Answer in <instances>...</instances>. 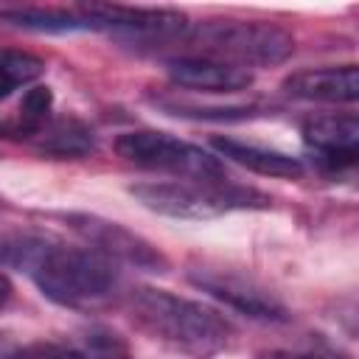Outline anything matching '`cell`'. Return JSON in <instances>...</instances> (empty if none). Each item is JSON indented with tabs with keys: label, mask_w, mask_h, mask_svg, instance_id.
<instances>
[{
	"label": "cell",
	"mask_w": 359,
	"mask_h": 359,
	"mask_svg": "<svg viewBox=\"0 0 359 359\" xmlns=\"http://www.w3.org/2000/svg\"><path fill=\"white\" fill-rule=\"evenodd\" d=\"M65 224L95 252H101L104 258L115 261V264H126L143 272H165L168 261L165 255L149 244L143 236L132 233L129 227L101 219L95 213H62Z\"/></svg>",
	"instance_id": "obj_6"
},
{
	"label": "cell",
	"mask_w": 359,
	"mask_h": 359,
	"mask_svg": "<svg viewBox=\"0 0 359 359\" xmlns=\"http://www.w3.org/2000/svg\"><path fill=\"white\" fill-rule=\"evenodd\" d=\"M129 194L149 210L171 219H216L233 210H264L269 196L255 188H241L227 180H174V182H137Z\"/></svg>",
	"instance_id": "obj_4"
},
{
	"label": "cell",
	"mask_w": 359,
	"mask_h": 359,
	"mask_svg": "<svg viewBox=\"0 0 359 359\" xmlns=\"http://www.w3.org/2000/svg\"><path fill=\"white\" fill-rule=\"evenodd\" d=\"M45 73V62L20 48H0V101Z\"/></svg>",
	"instance_id": "obj_14"
},
{
	"label": "cell",
	"mask_w": 359,
	"mask_h": 359,
	"mask_svg": "<svg viewBox=\"0 0 359 359\" xmlns=\"http://www.w3.org/2000/svg\"><path fill=\"white\" fill-rule=\"evenodd\" d=\"M303 140L320 154L323 163H353L359 146V121L353 112L342 115H317L303 123Z\"/></svg>",
	"instance_id": "obj_10"
},
{
	"label": "cell",
	"mask_w": 359,
	"mask_h": 359,
	"mask_svg": "<svg viewBox=\"0 0 359 359\" xmlns=\"http://www.w3.org/2000/svg\"><path fill=\"white\" fill-rule=\"evenodd\" d=\"M129 314L151 339L196 359H210L219 353L233 334L230 323L216 309L151 286L132 289Z\"/></svg>",
	"instance_id": "obj_1"
},
{
	"label": "cell",
	"mask_w": 359,
	"mask_h": 359,
	"mask_svg": "<svg viewBox=\"0 0 359 359\" xmlns=\"http://www.w3.org/2000/svg\"><path fill=\"white\" fill-rule=\"evenodd\" d=\"M115 151L126 163L146 168V171H163L182 180H210L219 182L227 177L224 163L205 151L202 146L185 143L168 132L157 129H135L115 137Z\"/></svg>",
	"instance_id": "obj_5"
},
{
	"label": "cell",
	"mask_w": 359,
	"mask_h": 359,
	"mask_svg": "<svg viewBox=\"0 0 359 359\" xmlns=\"http://www.w3.org/2000/svg\"><path fill=\"white\" fill-rule=\"evenodd\" d=\"M168 79L177 87L199 90V93H238L252 84V73L238 65H227L219 59L185 53L168 62Z\"/></svg>",
	"instance_id": "obj_8"
},
{
	"label": "cell",
	"mask_w": 359,
	"mask_h": 359,
	"mask_svg": "<svg viewBox=\"0 0 359 359\" xmlns=\"http://www.w3.org/2000/svg\"><path fill=\"white\" fill-rule=\"evenodd\" d=\"M50 107H53V93H50V87L34 84L31 90H25V95H22V101H20V109H17L14 135H25V137L39 135V132L48 126Z\"/></svg>",
	"instance_id": "obj_15"
},
{
	"label": "cell",
	"mask_w": 359,
	"mask_h": 359,
	"mask_svg": "<svg viewBox=\"0 0 359 359\" xmlns=\"http://www.w3.org/2000/svg\"><path fill=\"white\" fill-rule=\"evenodd\" d=\"M39 292L67 309H98L118 292V264L101 252L84 247H70L56 238L39 244L28 269Z\"/></svg>",
	"instance_id": "obj_2"
},
{
	"label": "cell",
	"mask_w": 359,
	"mask_h": 359,
	"mask_svg": "<svg viewBox=\"0 0 359 359\" xmlns=\"http://www.w3.org/2000/svg\"><path fill=\"white\" fill-rule=\"evenodd\" d=\"M17 353H20V345L6 334H0V359H17Z\"/></svg>",
	"instance_id": "obj_18"
},
{
	"label": "cell",
	"mask_w": 359,
	"mask_h": 359,
	"mask_svg": "<svg viewBox=\"0 0 359 359\" xmlns=\"http://www.w3.org/2000/svg\"><path fill=\"white\" fill-rule=\"evenodd\" d=\"M0 208H3V199H0Z\"/></svg>",
	"instance_id": "obj_21"
},
{
	"label": "cell",
	"mask_w": 359,
	"mask_h": 359,
	"mask_svg": "<svg viewBox=\"0 0 359 359\" xmlns=\"http://www.w3.org/2000/svg\"><path fill=\"white\" fill-rule=\"evenodd\" d=\"M36 149L50 157H62V160L65 157H87L90 151H95V135L79 118H59L39 132Z\"/></svg>",
	"instance_id": "obj_13"
},
{
	"label": "cell",
	"mask_w": 359,
	"mask_h": 359,
	"mask_svg": "<svg viewBox=\"0 0 359 359\" xmlns=\"http://www.w3.org/2000/svg\"><path fill=\"white\" fill-rule=\"evenodd\" d=\"M188 278L194 286H199L202 292L213 294L216 300L227 303L230 309H236L247 317L269 320V323H280L289 317L286 306L272 292H266L264 286H258L255 280H250L244 275L216 269V266H199V269H191Z\"/></svg>",
	"instance_id": "obj_7"
},
{
	"label": "cell",
	"mask_w": 359,
	"mask_h": 359,
	"mask_svg": "<svg viewBox=\"0 0 359 359\" xmlns=\"http://www.w3.org/2000/svg\"><path fill=\"white\" fill-rule=\"evenodd\" d=\"M17 359H93V356L62 342H31V345H20Z\"/></svg>",
	"instance_id": "obj_16"
},
{
	"label": "cell",
	"mask_w": 359,
	"mask_h": 359,
	"mask_svg": "<svg viewBox=\"0 0 359 359\" xmlns=\"http://www.w3.org/2000/svg\"><path fill=\"white\" fill-rule=\"evenodd\" d=\"M11 294H14V286H11V280H8L6 275H0V311L8 306Z\"/></svg>",
	"instance_id": "obj_19"
},
{
	"label": "cell",
	"mask_w": 359,
	"mask_h": 359,
	"mask_svg": "<svg viewBox=\"0 0 359 359\" xmlns=\"http://www.w3.org/2000/svg\"><path fill=\"white\" fill-rule=\"evenodd\" d=\"M283 90L286 95L300 98V101L353 104L359 98V70L356 65L297 70L283 79Z\"/></svg>",
	"instance_id": "obj_9"
},
{
	"label": "cell",
	"mask_w": 359,
	"mask_h": 359,
	"mask_svg": "<svg viewBox=\"0 0 359 359\" xmlns=\"http://www.w3.org/2000/svg\"><path fill=\"white\" fill-rule=\"evenodd\" d=\"M210 143L224 160H230L236 165H244L255 174L283 177V180H297L303 174V163L292 154L264 149V146H255V143H244V140H236V137H213Z\"/></svg>",
	"instance_id": "obj_11"
},
{
	"label": "cell",
	"mask_w": 359,
	"mask_h": 359,
	"mask_svg": "<svg viewBox=\"0 0 359 359\" xmlns=\"http://www.w3.org/2000/svg\"><path fill=\"white\" fill-rule=\"evenodd\" d=\"M182 42H191L196 48V56L219 59L238 67L283 65L294 50L292 34L264 20H208L188 28Z\"/></svg>",
	"instance_id": "obj_3"
},
{
	"label": "cell",
	"mask_w": 359,
	"mask_h": 359,
	"mask_svg": "<svg viewBox=\"0 0 359 359\" xmlns=\"http://www.w3.org/2000/svg\"><path fill=\"white\" fill-rule=\"evenodd\" d=\"M0 135H3V126H0Z\"/></svg>",
	"instance_id": "obj_20"
},
{
	"label": "cell",
	"mask_w": 359,
	"mask_h": 359,
	"mask_svg": "<svg viewBox=\"0 0 359 359\" xmlns=\"http://www.w3.org/2000/svg\"><path fill=\"white\" fill-rule=\"evenodd\" d=\"M258 359H345L334 351H320V348H309V351H266Z\"/></svg>",
	"instance_id": "obj_17"
},
{
	"label": "cell",
	"mask_w": 359,
	"mask_h": 359,
	"mask_svg": "<svg viewBox=\"0 0 359 359\" xmlns=\"http://www.w3.org/2000/svg\"><path fill=\"white\" fill-rule=\"evenodd\" d=\"M0 22L36 34H70V31H98L87 8H42V6H14L0 8Z\"/></svg>",
	"instance_id": "obj_12"
}]
</instances>
